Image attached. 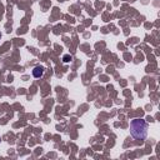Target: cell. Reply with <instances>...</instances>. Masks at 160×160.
<instances>
[{"instance_id": "cell-1", "label": "cell", "mask_w": 160, "mask_h": 160, "mask_svg": "<svg viewBox=\"0 0 160 160\" xmlns=\"http://www.w3.org/2000/svg\"><path fill=\"white\" fill-rule=\"evenodd\" d=\"M130 135L135 140H144L148 136V124L143 119H134L130 121Z\"/></svg>"}, {"instance_id": "cell-2", "label": "cell", "mask_w": 160, "mask_h": 160, "mask_svg": "<svg viewBox=\"0 0 160 160\" xmlns=\"http://www.w3.org/2000/svg\"><path fill=\"white\" fill-rule=\"evenodd\" d=\"M44 74V68L43 66H35L33 69V76L34 78H41Z\"/></svg>"}, {"instance_id": "cell-3", "label": "cell", "mask_w": 160, "mask_h": 160, "mask_svg": "<svg viewBox=\"0 0 160 160\" xmlns=\"http://www.w3.org/2000/svg\"><path fill=\"white\" fill-rule=\"evenodd\" d=\"M63 60H64V63H69V61L72 60V55H64Z\"/></svg>"}, {"instance_id": "cell-4", "label": "cell", "mask_w": 160, "mask_h": 160, "mask_svg": "<svg viewBox=\"0 0 160 160\" xmlns=\"http://www.w3.org/2000/svg\"><path fill=\"white\" fill-rule=\"evenodd\" d=\"M0 39H1V33H0Z\"/></svg>"}, {"instance_id": "cell-5", "label": "cell", "mask_w": 160, "mask_h": 160, "mask_svg": "<svg viewBox=\"0 0 160 160\" xmlns=\"http://www.w3.org/2000/svg\"><path fill=\"white\" fill-rule=\"evenodd\" d=\"M0 141H1V138H0Z\"/></svg>"}]
</instances>
